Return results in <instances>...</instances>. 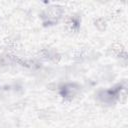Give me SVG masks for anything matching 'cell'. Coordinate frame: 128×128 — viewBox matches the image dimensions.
I'll use <instances>...</instances> for the list:
<instances>
[{
	"label": "cell",
	"mask_w": 128,
	"mask_h": 128,
	"mask_svg": "<svg viewBox=\"0 0 128 128\" xmlns=\"http://www.w3.org/2000/svg\"><path fill=\"white\" fill-rule=\"evenodd\" d=\"M79 92H80V86L74 82L64 83L59 86V94L62 98L66 100L73 99Z\"/></svg>",
	"instance_id": "obj_3"
},
{
	"label": "cell",
	"mask_w": 128,
	"mask_h": 128,
	"mask_svg": "<svg viewBox=\"0 0 128 128\" xmlns=\"http://www.w3.org/2000/svg\"><path fill=\"white\" fill-rule=\"evenodd\" d=\"M123 89L124 87L122 86V84H117L116 86L111 87L109 89L99 91L97 94V98L104 104H114L118 100L119 95Z\"/></svg>",
	"instance_id": "obj_1"
},
{
	"label": "cell",
	"mask_w": 128,
	"mask_h": 128,
	"mask_svg": "<svg viewBox=\"0 0 128 128\" xmlns=\"http://www.w3.org/2000/svg\"><path fill=\"white\" fill-rule=\"evenodd\" d=\"M62 14V9L61 7L57 5H52L48 7L44 13H43V22L45 25H54L58 22Z\"/></svg>",
	"instance_id": "obj_2"
}]
</instances>
